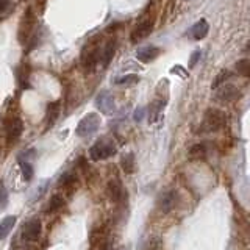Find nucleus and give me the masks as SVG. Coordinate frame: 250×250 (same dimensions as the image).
<instances>
[{
    "label": "nucleus",
    "instance_id": "nucleus-2",
    "mask_svg": "<svg viewBox=\"0 0 250 250\" xmlns=\"http://www.w3.org/2000/svg\"><path fill=\"white\" fill-rule=\"evenodd\" d=\"M117 153V147L111 139H100L89 148V156L92 161H104Z\"/></svg>",
    "mask_w": 250,
    "mask_h": 250
},
{
    "label": "nucleus",
    "instance_id": "nucleus-27",
    "mask_svg": "<svg viewBox=\"0 0 250 250\" xmlns=\"http://www.w3.org/2000/svg\"><path fill=\"white\" fill-rule=\"evenodd\" d=\"M58 185L62 188H72V185H75V175L74 174H64L61 177Z\"/></svg>",
    "mask_w": 250,
    "mask_h": 250
},
{
    "label": "nucleus",
    "instance_id": "nucleus-29",
    "mask_svg": "<svg viewBox=\"0 0 250 250\" xmlns=\"http://www.w3.org/2000/svg\"><path fill=\"white\" fill-rule=\"evenodd\" d=\"M99 250H114V242L111 239H104Z\"/></svg>",
    "mask_w": 250,
    "mask_h": 250
},
{
    "label": "nucleus",
    "instance_id": "nucleus-32",
    "mask_svg": "<svg viewBox=\"0 0 250 250\" xmlns=\"http://www.w3.org/2000/svg\"><path fill=\"white\" fill-rule=\"evenodd\" d=\"M8 6H10V0H0V13H5Z\"/></svg>",
    "mask_w": 250,
    "mask_h": 250
},
{
    "label": "nucleus",
    "instance_id": "nucleus-30",
    "mask_svg": "<svg viewBox=\"0 0 250 250\" xmlns=\"http://www.w3.org/2000/svg\"><path fill=\"white\" fill-rule=\"evenodd\" d=\"M200 58V50H195L192 53V57H191V61H189V67H194L195 64H197V61Z\"/></svg>",
    "mask_w": 250,
    "mask_h": 250
},
{
    "label": "nucleus",
    "instance_id": "nucleus-4",
    "mask_svg": "<svg viewBox=\"0 0 250 250\" xmlns=\"http://www.w3.org/2000/svg\"><path fill=\"white\" fill-rule=\"evenodd\" d=\"M100 60V47L97 45V42H91L83 49L82 52V64L84 69L92 70L99 64Z\"/></svg>",
    "mask_w": 250,
    "mask_h": 250
},
{
    "label": "nucleus",
    "instance_id": "nucleus-15",
    "mask_svg": "<svg viewBox=\"0 0 250 250\" xmlns=\"http://www.w3.org/2000/svg\"><path fill=\"white\" fill-rule=\"evenodd\" d=\"M208 30H209V25H208V22L205 19H200L199 22H195L194 23V27L191 28V36L194 39H197V41H200V39H203L207 35H208Z\"/></svg>",
    "mask_w": 250,
    "mask_h": 250
},
{
    "label": "nucleus",
    "instance_id": "nucleus-25",
    "mask_svg": "<svg viewBox=\"0 0 250 250\" xmlns=\"http://www.w3.org/2000/svg\"><path fill=\"white\" fill-rule=\"evenodd\" d=\"M236 70H238V74L241 75H244V77H249V72H250V61L249 60H241L236 62Z\"/></svg>",
    "mask_w": 250,
    "mask_h": 250
},
{
    "label": "nucleus",
    "instance_id": "nucleus-19",
    "mask_svg": "<svg viewBox=\"0 0 250 250\" xmlns=\"http://www.w3.org/2000/svg\"><path fill=\"white\" fill-rule=\"evenodd\" d=\"M60 111H61L60 102H52V104H49V106H47V125H53L57 122Z\"/></svg>",
    "mask_w": 250,
    "mask_h": 250
},
{
    "label": "nucleus",
    "instance_id": "nucleus-31",
    "mask_svg": "<svg viewBox=\"0 0 250 250\" xmlns=\"http://www.w3.org/2000/svg\"><path fill=\"white\" fill-rule=\"evenodd\" d=\"M144 111H146L144 108H138L135 111V117H133V119H135L136 122H141V121H143V117H144Z\"/></svg>",
    "mask_w": 250,
    "mask_h": 250
},
{
    "label": "nucleus",
    "instance_id": "nucleus-16",
    "mask_svg": "<svg viewBox=\"0 0 250 250\" xmlns=\"http://www.w3.org/2000/svg\"><path fill=\"white\" fill-rule=\"evenodd\" d=\"M16 216H6L3 217L2 221H0V241H3L8 234L11 233V230L14 229V225H16Z\"/></svg>",
    "mask_w": 250,
    "mask_h": 250
},
{
    "label": "nucleus",
    "instance_id": "nucleus-28",
    "mask_svg": "<svg viewBox=\"0 0 250 250\" xmlns=\"http://www.w3.org/2000/svg\"><path fill=\"white\" fill-rule=\"evenodd\" d=\"M227 77H229V70H222V72L217 75L216 82L213 83V88H217L219 84H224V82L227 80Z\"/></svg>",
    "mask_w": 250,
    "mask_h": 250
},
{
    "label": "nucleus",
    "instance_id": "nucleus-11",
    "mask_svg": "<svg viewBox=\"0 0 250 250\" xmlns=\"http://www.w3.org/2000/svg\"><path fill=\"white\" fill-rule=\"evenodd\" d=\"M106 191H108L109 199H111L113 202H116V203L124 199V186H122L121 180L117 177L109 180L108 185H106Z\"/></svg>",
    "mask_w": 250,
    "mask_h": 250
},
{
    "label": "nucleus",
    "instance_id": "nucleus-7",
    "mask_svg": "<svg viewBox=\"0 0 250 250\" xmlns=\"http://www.w3.org/2000/svg\"><path fill=\"white\" fill-rule=\"evenodd\" d=\"M39 236H41V221H39L38 217H33L23 225L22 238L27 242H36Z\"/></svg>",
    "mask_w": 250,
    "mask_h": 250
},
{
    "label": "nucleus",
    "instance_id": "nucleus-10",
    "mask_svg": "<svg viewBox=\"0 0 250 250\" xmlns=\"http://www.w3.org/2000/svg\"><path fill=\"white\" fill-rule=\"evenodd\" d=\"M175 203H177V191L170 189V191H166L160 195L158 208L161 213H169V211L175 207Z\"/></svg>",
    "mask_w": 250,
    "mask_h": 250
},
{
    "label": "nucleus",
    "instance_id": "nucleus-6",
    "mask_svg": "<svg viewBox=\"0 0 250 250\" xmlns=\"http://www.w3.org/2000/svg\"><path fill=\"white\" fill-rule=\"evenodd\" d=\"M35 23H36L35 14L31 11V8H28L27 13L23 14V18L21 21V27H19V41L21 42H25L28 39V36L31 35V31L35 28Z\"/></svg>",
    "mask_w": 250,
    "mask_h": 250
},
{
    "label": "nucleus",
    "instance_id": "nucleus-8",
    "mask_svg": "<svg viewBox=\"0 0 250 250\" xmlns=\"http://www.w3.org/2000/svg\"><path fill=\"white\" fill-rule=\"evenodd\" d=\"M152 30H153V22L150 19H147V21H143L141 23H138V25L133 28L131 31V35H130V39H131V42L133 44H136L139 41H143V39H146L148 35L152 33Z\"/></svg>",
    "mask_w": 250,
    "mask_h": 250
},
{
    "label": "nucleus",
    "instance_id": "nucleus-20",
    "mask_svg": "<svg viewBox=\"0 0 250 250\" xmlns=\"http://www.w3.org/2000/svg\"><path fill=\"white\" fill-rule=\"evenodd\" d=\"M207 156V147L205 144H194L189 148V160H203Z\"/></svg>",
    "mask_w": 250,
    "mask_h": 250
},
{
    "label": "nucleus",
    "instance_id": "nucleus-12",
    "mask_svg": "<svg viewBox=\"0 0 250 250\" xmlns=\"http://www.w3.org/2000/svg\"><path fill=\"white\" fill-rule=\"evenodd\" d=\"M23 131V124L19 117H13V119L8 122L6 125V138L10 143H14L16 139H18Z\"/></svg>",
    "mask_w": 250,
    "mask_h": 250
},
{
    "label": "nucleus",
    "instance_id": "nucleus-9",
    "mask_svg": "<svg viewBox=\"0 0 250 250\" xmlns=\"http://www.w3.org/2000/svg\"><path fill=\"white\" fill-rule=\"evenodd\" d=\"M96 106L104 114H113L114 113V99L108 91H102L96 97Z\"/></svg>",
    "mask_w": 250,
    "mask_h": 250
},
{
    "label": "nucleus",
    "instance_id": "nucleus-1",
    "mask_svg": "<svg viewBox=\"0 0 250 250\" xmlns=\"http://www.w3.org/2000/svg\"><path fill=\"white\" fill-rule=\"evenodd\" d=\"M225 125V114L224 111L217 108H209L205 113V117H203V122L200 125V131L203 133H216L219 130H222Z\"/></svg>",
    "mask_w": 250,
    "mask_h": 250
},
{
    "label": "nucleus",
    "instance_id": "nucleus-26",
    "mask_svg": "<svg viewBox=\"0 0 250 250\" xmlns=\"http://www.w3.org/2000/svg\"><path fill=\"white\" fill-rule=\"evenodd\" d=\"M138 82H139L138 75H124V77H119L114 80L116 84H133V83H138Z\"/></svg>",
    "mask_w": 250,
    "mask_h": 250
},
{
    "label": "nucleus",
    "instance_id": "nucleus-17",
    "mask_svg": "<svg viewBox=\"0 0 250 250\" xmlns=\"http://www.w3.org/2000/svg\"><path fill=\"white\" fill-rule=\"evenodd\" d=\"M114 50H116V42L114 41H109L104 47V50H100V60H99V62H102V66H104V67H106L109 64V61L113 60Z\"/></svg>",
    "mask_w": 250,
    "mask_h": 250
},
{
    "label": "nucleus",
    "instance_id": "nucleus-22",
    "mask_svg": "<svg viewBox=\"0 0 250 250\" xmlns=\"http://www.w3.org/2000/svg\"><path fill=\"white\" fill-rule=\"evenodd\" d=\"M19 164H21V172H22V177L23 180H27L30 182L31 178L35 175V170H33V166L28 163V161H23V160H19Z\"/></svg>",
    "mask_w": 250,
    "mask_h": 250
},
{
    "label": "nucleus",
    "instance_id": "nucleus-24",
    "mask_svg": "<svg viewBox=\"0 0 250 250\" xmlns=\"http://www.w3.org/2000/svg\"><path fill=\"white\" fill-rule=\"evenodd\" d=\"M8 200H10V197H8V189L5 183L0 182V211H3L8 207Z\"/></svg>",
    "mask_w": 250,
    "mask_h": 250
},
{
    "label": "nucleus",
    "instance_id": "nucleus-5",
    "mask_svg": "<svg viewBox=\"0 0 250 250\" xmlns=\"http://www.w3.org/2000/svg\"><path fill=\"white\" fill-rule=\"evenodd\" d=\"M241 97V91L238 86L230 84V83H224L219 91L216 92V100L221 102V104H230V102H234Z\"/></svg>",
    "mask_w": 250,
    "mask_h": 250
},
{
    "label": "nucleus",
    "instance_id": "nucleus-13",
    "mask_svg": "<svg viewBox=\"0 0 250 250\" xmlns=\"http://www.w3.org/2000/svg\"><path fill=\"white\" fill-rule=\"evenodd\" d=\"M160 53H161V50L158 49V47H155V45H146V47H141V49H138L136 58L139 61H143V62H150L155 58H158Z\"/></svg>",
    "mask_w": 250,
    "mask_h": 250
},
{
    "label": "nucleus",
    "instance_id": "nucleus-3",
    "mask_svg": "<svg viewBox=\"0 0 250 250\" xmlns=\"http://www.w3.org/2000/svg\"><path fill=\"white\" fill-rule=\"evenodd\" d=\"M100 116L96 114V113H89V114H86L83 119L78 122L77 125V128H75V133H77V136H80V138H88L91 135H94L99 128H100Z\"/></svg>",
    "mask_w": 250,
    "mask_h": 250
},
{
    "label": "nucleus",
    "instance_id": "nucleus-33",
    "mask_svg": "<svg viewBox=\"0 0 250 250\" xmlns=\"http://www.w3.org/2000/svg\"><path fill=\"white\" fill-rule=\"evenodd\" d=\"M186 2H189V0H186Z\"/></svg>",
    "mask_w": 250,
    "mask_h": 250
},
{
    "label": "nucleus",
    "instance_id": "nucleus-18",
    "mask_svg": "<svg viewBox=\"0 0 250 250\" xmlns=\"http://www.w3.org/2000/svg\"><path fill=\"white\" fill-rule=\"evenodd\" d=\"M121 166H122V170L125 172V174H133L136 169V163H135V153L133 152H128V153H125L122 156V160H121Z\"/></svg>",
    "mask_w": 250,
    "mask_h": 250
},
{
    "label": "nucleus",
    "instance_id": "nucleus-21",
    "mask_svg": "<svg viewBox=\"0 0 250 250\" xmlns=\"http://www.w3.org/2000/svg\"><path fill=\"white\" fill-rule=\"evenodd\" d=\"M62 205H64V199H62L60 194H55V195H52L49 207L45 208V213H55V211L62 208Z\"/></svg>",
    "mask_w": 250,
    "mask_h": 250
},
{
    "label": "nucleus",
    "instance_id": "nucleus-14",
    "mask_svg": "<svg viewBox=\"0 0 250 250\" xmlns=\"http://www.w3.org/2000/svg\"><path fill=\"white\" fill-rule=\"evenodd\" d=\"M163 100H153L150 105V113H148V122L152 125H160L163 121V109H164Z\"/></svg>",
    "mask_w": 250,
    "mask_h": 250
},
{
    "label": "nucleus",
    "instance_id": "nucleus-23",
    "mask_svg": "<svg viewBox=\"0 0 250 250\" xmlns=\"http://www.w3.org/2000/svg\"><path fill=\"white\" fill-rule=\"evenodd\" d=\"M161 247H163V239L160 236H153L146 242L144 250H161Z\"/></svg>",
    "mask_w": 250,
    "mask_h": 250
}]
</instances>
